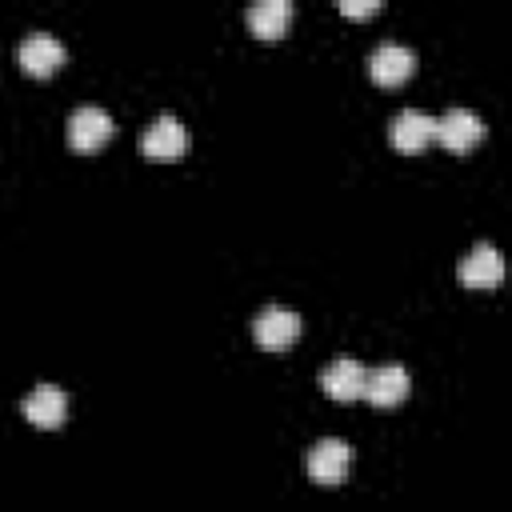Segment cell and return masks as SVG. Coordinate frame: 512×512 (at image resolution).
Returning <instances> with one entry per match:
<instances>
[{
    "label": "cell",
    "instance_id": "6da1fadb",
    "mask_svg": "<svg viewBox=\"0 0 512 512\" xmlns=\"http://www.w3.org/2000/svg\"><path fill=\"white\" fill-rule=\"evenodd\" d=\"M388 136H392V148L400 152H424L432 140H436V116H428L424 108H404L392 116L388 124Z\"/></svg>",
    "mask_w": 512,
    "mask_h": 512
},
{
    "label": "cell",
    "instance_id": "7a4b0ae2",
    "mask_svg": "<svg viewBox=\"0 0 512 512\" xmlns=\"http://www.w3.org/2000/svg\"><path fill=\"white\" fill-rule=\"evenodd\" d=\"M412 68H416V52L400 40H380L368 56V72L376 84H404L412 76Z\"/></svg>",
    "mask_w": 512,
    "mask_h": 512
},
{
    "label": "cell",
    "instance_id": "3957f363",
    "mask_svg": "<svg viewBox=\"0 0 512 512\" xmlns=\"http://www.w3.org/2000/svg\"><path fill=\"white\" fill-rule=\"evenodd\" d=\"M108 136H112V116L100 104H80L68 116V144L76 152H96Z\"/></svg>",
    "mask_w": 512,
    "mask_h": 512
},
{
    "label": "cell",
    "instance_id": "277c9868",
    "mask_svg": "<svg viewBox=\"0 0 512 512\" xmlns=\"http://www.w3.org/2000/svg\"><path fill=\"white\" fill-rule=\"evenodd\" d=\"M436 140L448 152H468V148H476L484 140V120L472 108H448L436 120Z\"/></svg>",
    "mask_w": 512,
    "mask_h": 512
},
{
    "label": "cell",
    "instance_id": "5b68a950",
    "mask_svg": "<svg viewBox=\"0 0 512 512\" xmlns=\"http://www.w3.org/2000/svg\"><path fill=\"white\" fill-rule=\"evenodd\" d=\"M348 468H352V448H348L340 436H320V440L308 448V476H312V480L336 484V480H344Z\"/></svg>",
    "mask_w": 512,
    "mask_h": 512
},
{
    "label": "cell",
    "instance_id": "8992f818",
    "mask_svg": "<svg viewBox=\"0 0 512 512\" xmlns=\"http://www.w3.org/2000/svg\"><path fill=\"white\" fill-rule=\"evenodd\" d=\"M252 332H256V340H260L264 348L280 352V348H288V344L300 336V316H296L292 308H284V304H268V308L256 312Z\"/></svg>",
    "mask_w": 512,
    "mask_h": 512
},
{
    "label": "cell",
    "instance_id": "52a82bcc",
    "mask_svg": "<svg viewBox=\"0 0 512 512\" xmlns=\"http://www.w3.org/2000/svg\"><path fill=\"white\" fill-rule=\"evenodd\" d=\"M188 148V132H184V124L176 120V116H156L144 132H140V152L144 156H152V160H172V156H180Z\"/></svg>",
    "mask_w": 512,
    "mask_h": 512
},
{
    "label": "cell",
    "instance_id": "ba28073f",
    "mask_svg": "<svg viewBox=\"0 0 512 512\" xmlns=\"http://www.w3.org/2000/svg\"><path fill=\"white\" fill-rule=\"evenodd\" d=\"M456 276H460V284H468V288H496L500 276H504V260H500L496 244H488V240H484V244H472L468 256H460Z\"/></svg>",
    "mask_w": 512,
    "mask_h": 512
},
{
    "label": "cell",
    "instance_id": "9c48e42d",
    "mask_svg": "<svg viewBox=\"0 0 512 512\" xmlns=\"http://www.w3.org/2000/svg\"><path fill=\"white\" fill-rule=\"evenodd\" d=\"M412 380H408V368L404 364H380V368H368L364 376V396L376 404V408H392L408 396Z\"/></svg>",
    "mask_w": 512,
    "mask_h": 512
},
{
    "label": "cell",
    "instance_id": "30bf717a",
    "mask_svg": "<svg viewBox=\"0 0 512 512\" xmlns=\"http://www.w3.org/2000/svg\"><path fill=\"white\" fill-rule=\"evenodd\" d=\"M20 68L32 72V76H48L64 64V44L52 36V32H28L20 40Z\"/></svg>",
    "mask_w": 512,
    "mask_h": 512
},
{
    "label": "cell",
    "instance_id": "8fae6325",
    "mask_svg": "<svg viewBox=\"0 0 512 512\" xmlns=\"http://www.w3.org/2000/svg\"><path fill=\"white\" fill-rule=\"evenodd\" d=\"M364 376H368V368H364L360 360L340 356V360H332V364L320 372V388H324L332 400H356V396H364Z\"/></svg>",
    "mask_w": 512,
    "mask_h": 512
},
{
    "label": "cell",
    "instance_id": "7c38bea8",
    "mask_svg": "<svg viewBox=\"0 0 512 512\" xmlns=\"http://www.w3.org/2000/svg\"><path fill=\"white\" fill-rule=\"evenodd\" d=\"M24 416L36 424V428H56V424H64V412H68V396H64V388H56V384H36L28 396H24Z\"/></svg>",
    "mask_w": 512,
    "mask_h": 512
},
{
    "label": "cell",
    "instance_id": "4fadbf2b",
    "mask_svg": "<svg viewBox=\"0 0 512 512\" xmlns=\"http://www.w3.org/2000/svg\"><path fill=\"white\" fill-rule=\"evenodd\" d=\"M288 20H292V0H256V4L248 8V28H252V36H260V40L284 36Z\"/></svg>",
    "mask_w": 512,
    "mask_h": 512
},
{
    "label": "cell",
    "instance_id": "5bb4252c",
    "mask_svg": "<svg viewBox=\"0 0 512 512\" xmlns=\"http://www.w3.org/2000/svg\"><path fill=\"white\" fill-rule=\"evenodd\" d=\"M380 4L376 0H340V12L344 16H372Z\"/></svg>",
    "mask_w": 512,
    "mask_h": 512
}]
</instances>
